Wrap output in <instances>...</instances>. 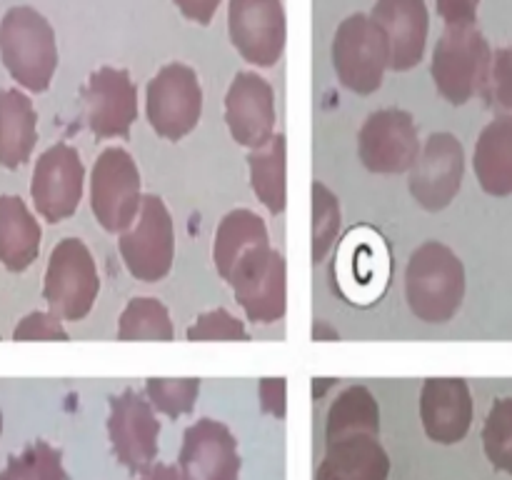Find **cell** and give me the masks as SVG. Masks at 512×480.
Instances as JSON below:
<instances>
[{
  "instance_id": "1",
  "label": "cell",
  "mask_w": 512,
  "mask_h": 480,
  "mask_svg": "<svg viewBox=\"0 0 512 480\" xmlns=\"http://www.w3.org/2000/svg\"><path fill=\"white\" fill-rule=\"evenodd\" d=\"M405 300L423 323H450L465 300V265L458 253L438 240L418 245L405 268Z\"/></svg>"
},
{
  "instance_id": "2",
  "label": "cell",
  "mask_w": 512,
  "mask_h": 480,
  "mask_svg": "<svg viewBox=\"0 0 512 480\" xmlns=\"http://www.w3.org/2000/svg\"><path fill=\"white\" fill-rule=\"evenodd\" d=\"M0 60L20 88L45 93L58 68V43L48 18L30 5L10 8L0 18Z\"/></svg>"
},
{
  "instance_id": "3",
  "label": "cell",
  "mask_w": 512,
  "mask_h": 480,
  "mask_svg": "<svg viewBox=\"0 0 512 480\" xmlns=\"http://www.w3.org/2000/svg\"><path fill=\"white\" fill-rule=\"evenodd\" d=\"M490 65L493 48L478 25H445L433 50L430 75L450 105H465L475 95H483Z\"/></svg>"
},
{
  "instance_id": "4",
  "label": "cell",
  "mask_w": 512,
  "mask_h": 480,
  "mask_svg": "<svg viewBox=\"0 0 512 480\" xmlns=\"http://www.w3.org/2000/svg\"><path fill=\"white\" fill-rule=\"evenodd\" d=\"M330 53L343 88L358 95H370L383 85L385 70L390 68V43L373 15H348L335 30Z\"/></svg>"
},
{
  "instance_id": "5",
  "label": "cell",
  "mask_w": 512,
  "mask_h": 480,
  "mask_svg": "<svg viewBox=\"0 0 512 480\" xmlns=\"http://www.w3.org/2000/svg\"><path fill=\"white\" fill-rule=\"evenodd\" d=\"M100 293V275L93 253L80 238H63L45 268L43 298L60 320H83Z\"/></svg>"
},
{
  "instance_id": "6",
  "label": "cell",
  "mask_w": 512,
  "mask_h": 480,
  "mask_svg": "<svg viewBox=\"0 0 512 480\" xmlns=\"http://www.w3.org/2000/svg\"><path fill=\"white\" fill-rule=\"evenodd\" d=\"M225 283L233 288L235 300L253 323L270 325L285 318L288 263H285L283 253L270 248V243L248 250L230 270Z\"/></svg>"
},
{
  "instance_id": "7",
  "label": "cell",
  "mask_w": 512,
  "mask_h": 480,
  "mask_svg": "<svg viewBox=\"0 0 512 480\" xmlns=\"http://www.w3.org/2000/svg\"><path fill=\"white\" fill-rule=\"evenodd\" d=\"M140 170L125 148L110 145L90 170V210L108 233H123L138 218L143 205Z\"/></svg>"
},
{
  "instance_id": "8",
  "label": "cell",
  "mask_w": 512,
  "mask_h": 480,
  "mask_svg": "<svg viewBox=\"0 0 512 480\" xmlns=\"http://www.w3.org/2000/svg\"><path fill=\"white\" fill-rule=\"evenodd\" d=\"M145 115L160 138L183 140L203 115V85L185 63H168L150 78L145 90Z\"/></svg>"
},
{
  "instance_id": "9",
  "label": "cell",
  "mask_w": 512,
  "mask_h": 480,
  "mask_svg": "<svg viewBox=\"0 0 512 480\" xmlns=\"http://www.w3.org/2000/svg\"><path fill=\"white\" fill-rule=\"evenodd\" d=\"M120 255L133 278L158 283L175 260V228L168 205L158 195H145L138 218L118 238Z\"/></svg>"
},
{
  "instance_id": "10",
  "label": "cell",
  "mask_w": 512,
  "mask_h": 480,
  "mask_svg": "<svg viewBox=\"0 0 512 480\" xmlns=\"http://www.w3.org/2000/svg\"><path fill=\"white\" fill-rule=\"evenodd\" d=\"M390 248L378 230L360 225L343 238L333 265V278L348 303L373 305L390 283Z\"/></svg>"
},
{
  "instance_id": "11",
  "label": "cell",
  "mask_w": 512,
  "mask_h": 480,
  "mask_svg": "<svg viewBox=\"0 0 512 480\" xmlns=\"http://www.w3.org/2000/svg\"><path fill=\"white\" fill-rule=\"evenodd\" d=\"M228 35L243 60L273 68L288 43L283 0H228Z\"/></svg>"
},
{
  "instance_id": "12",
  "label": "cell",
  "mask_w": 512,
  "mask_h": 480,
  "mask_svg": "<svg viewBox=\"0 0 512 480\" xmlns=\"http://www.w3.org/2000/svg\"><path fill=\"white\" fill-rule=\"evenodd\" d=\"M420 135L413 115L400 108L375 110L358 133V155L370 173H410L418 160Z\"/></svg>"
},
{
  "instance_id": "13",
  "label": "cell",
  "mask_w": 512,
  "mask_h": 480,
  "mask_svg": "<svg viewBox=\"0 0 512 480\" xmlns=\"http://www.w3.org/2000/svg\"><path fill=\"white\" fill-rule=\"evenodd\" d=\"M108 438L113 455L130 473H145L158 458L160 420L148 398L133 388L110 395Z\"/></svg>"
},
{
  "instance_id": "14",
  "label": "cell",
  "mask_w": 512,
  "mask_h": 480,
  "mask_svg": "<svg viewBox=\"0 0 512 480\" xmlns=\"http://www.w3.org/2000/svg\"><path fill=\"white\" fill-rule=\"evenodd\" d=\"M465 148L453 133H433L425 140L408 175L415 203L428 213L445 210L463 188Z\"/></svg>"
},
{
  "instance_id": "15",
  "label": "cell",
  "mask_w": 512,
  "mask_h": 480,
  "mask_svg": "<svg viewBox=\"0 0 512 480\" xmlns=\"http://www.w3.org/2000/svg\"><path fill=\"white\" fill-rule=\"evenodd\" d=\"M85 190V168L80 153L68 143L50 145L35 160L30 198L48 223H60L78 210Z\"/></svg>"
},
{
  "instance_id": "16",
  "label": "cell",
  "mask_w": 512,
  "mask_h": 480,
  "mask_svg": "<svg viewBox=\"0 0 512 480\" xmlns=\"http://www.w3.org/2000/svg\"><path fill=\"white\" fill-rule=\"evenodd\" d=\"M85 123L98 138H128L138 120V90L128 70L103 65L83 88Z\"/></svg>"
},
{
  "instance_id": "17",
  "label": "cell",
  "mask_w": 512,
  "mask_h": 480,
  "mask_svg": "<svg viewBox=\"0 0 512 480\" xmlns=\"http://www.w3.org/2000/svg\"><path fill=\"white\" fill-rule=\"evenodd\" d=\"M225 123L238 145L258 150L275 135V93L273 85L253 70L233 78L225 93Z\"/></svg>"
},
{
  "instance_id": "18",
  "label": "cell",
  "mask_w": 512,
  "mask_h": 480,
  "mask_svg": "<svg viewBox=\"0 0 512 480\" xmlns=\"http://www.w3.org/2000/svg\"><path fill=\"white\" fill-rule=\"evenodd\" d=\"M238 440L220 420L200 418L183 435L178 468L188 480H240Z\"/></svg>"
},
{
  "instance_id": "19",
  "label": "cell",
  "mask_w": 512,
  "mask_h": 480,
  "mask_svg": "<svg viewBox=\"0 0 512 480\" xmlns=\"http://www.w3.org/2000/svg\"><path fill=\"white\" fill-rule=\"evenodd\" d=\"M420 420L438 445L465 440L473 425V393L463 378H428L420 388Z\"/></svg>"
},
{
  "instance_id": "20",
  "label": "cell",
  "mask_w": 512,
  "mask_h": 480,
  "mask_svg": "<svg viewBox=\"0 0 512 480\" xmlns=\"http://www.w3.org/2000/svg\"><path fill=\"white\" fill-rule=\"evenodd\" d=\"M373 20L385 30L390 43V70H413L423 60L430 33L425 0H378Z\"/></svg>"
},
{
  "instance_id": "21",
  "label": "cell",
  "mask_w": 512,
  "mask_h": 480,
  "mask_svg": "<svg viewBox=\"0 0 512 480\" xmlns=\"http://www.w3.org/2000/svg\"><path fill=\"white\" fill-rule=\"evenodd\" d=\"M390 455L380 445V433H345L325 438V458L315 480H388Z\"/></svg>"
},
{
  "instance_id": "22",
  "label": "cell",
  "mask_w": 512,
  "mask_h": 480,
  "mask_svg": "<svg viewBox=\"0 0 512 480\" xmlns=\"http://www.w3.org/2000/svg\"><path fill=\"white\" fill-rule=\"evenodd\" d=\"M475 178L493 198L512 195V113L495 115L475 140Z\"/></svg>"
},
{
  "instance_id": "23",
  "label": "cell",
  "mask_w": 512,
  "mask_h": 480,
  "mask_svg": "<svg viewBox=\"0 0 512 480\" xmlns=\"http://www.w3.org/2000/svg\"><path fill=\"white\" fill-rule=\"evenodd\" d=\"M43 230L20 195H0V265L23 273L38 260Z\"/></svg>"
},
{
  "instance_id": "24",
  "label": "cell",
  "mask_w": 512,
  "mask_h": 480,
  "mask_svg": "<svg viewBox=\"0 0 512 480\" xmlns=\"http://www.w3.org/2000/svg\"><path fill=\"white\" fill-rule=\"evenodd\" d=\"M38 143V113L33 100L18 88L0 90V165L20 168Z\"/></svg>"
},
{
  "instance_id": "25",
  "label": "cell",
  "mask_w": 512,
  "mask_h": 480,
  "mask_svg": "<svg viewBox=\"0 0 512 480\" xmlns=\"http://www.w3.org/2000/svg\"><path fill=\"white\" fill-rule=\"evenodd\" d=\"M268 225L258 213L248 208L230 210L223 220H220L218 230H215L213 240V263L218 268L220 278H228L230 270L235 268L240 258L248 250L258 248V245H268Z\"/></svg>"
},
{
  "instance_id": "26",
  "label": "cell",
  "mask_w": 512,
  "mask_h": 480,
  "mask_svg": "<svg viewBox=\"0 0 512 480\" xmlns=\"http://www.w3.org/2000/svg\"><path fill=\"white\" fill-rule=\"evenodd\" d=\"M285 135H273L268 145L250 150L248 170L253 193L273 215H280L288 205V143Z\"/></svg>"
},
{
  "instance_id": "27",
  "label": "cell",
  "mask_w": 512,
  "mask_h": 480,
  "mask_svg": "<svg viewBox=\"0 0 512 480\" xmlns=\"http://www.w3.org/2000/svg\"><path fill=\"white\" fill-rule=\"evenodd\" d=\"M380 433V405L370 388L365 385H350L333 400L325 423V438L345 433Z\"/></svg>"
},
{
  "instance_id": "28",
  "label": "cell",
  "mask_w": 512,
  "mask_h": 480,
  "mask_svg": "<svg viewBox=\"0 0 512 480\" xmlns=\"http://www.w3.org/2000/svg\"><path fill=\"white\" fill-rule=\"evenodd\" d=\"M175 338L173 320H170L168 308L158 298H133L123 308L118 320V340H158V343H170Z\"/></svg>"
},
{
  "instance_id": "29",
  "label": "cell",
  "mask_w": 512,
  "mask_h": 480,
  "mask_svg": "<svg viewBox=\"0 0 512 480\" xmlns=\"http://www.w3.org/2000/svg\"><path fill=\"white\" fill-rule=\"evenodd\" d=\"M0 480H68L63 453L48 440H35L23 453L8 460L0 470Z\"/></svg>"
},
{
  "instance_id": "30",
  "label": "cell",
  "mask_w": 512,
  "mask_h": 480,
  "mask_svg": "<svg viewBox=\"0 0 512 480\" xmlns=\"http://www.w3.org/2000/svg\"><path fill=\"white\" fill-rule=\"evenodd\" d=\"M483 450L490 465L512 475V398H498L490 405L483 425Z\"/></svg>"
},
{
  "instance_id": "31",
  "label": "cell",
  "mask_w": 512,
  "mask_h": 480,
  "mask_svg": "<svg viewBox=\"0 0 512 480\" xmlns=\"http://www.w3.org/2000/svg\"><path fill=\"white\" fill-rule=\"evenodd\" d=\"M340 200L325 183H313V263H323L340 233Z\"/></svg>"
},
{
  "instance_id": "32",
  "label": "cell",
  "mask_w": 512,
  "mask_h": 480,
  "mask_svg": "<svg viewBox=\"0 0 512 480\" xmlns=\"http://www.w3.org/2000/svg\"><path fill=\"white\" fill-rule=\"evenodd\" d=\"M198 395V378H148V383H145V398L158 413L168 415V418L193 413Z\"/></svg>"
},
{
  "instance_id": "33",
  "label": "cell",
  "mask_w": 512,
  "mask_h": 480,
  "mask_svg": "<svg viewBox=\"0 0 512 480\" xmlns=\"http://www.w3.org/2000/svg\"><path fill=\"white\" fill-rule=\"evenodd\" d=\"M185 335H188V340H193V343H213V340H223V343L238 340V343H243V340H250L243 320H238L225 308L200 313Z\"/></svg>"
},
{
  "instance_id": "34",
  "label": "cell",
  "mask_w": 512,
  "mask_h": 480,
  "mask_svg": "<svg viewBox=\"0 0 512 480\" xmlns=\"http://www.w3.org/2000/svg\"><path fill=\"white\" fill-rule=\"evenodd\" d=\"M480 98L500 115L512 113V48L493 50V65Z\"/></svg>"
},
{
  "instance_id": "35",
  "label": "cell",
  "mask_w": 512,
  "mask_h": 480,
  "mask_svg": "<svg viewBox=\"0 0 512 480\" xmlns=\"http://www.w3.org/2000/svg\"><path fill=\"white\" fill-rule=\"evenodd\" d=\"M13 340H68V330L63 328V320L53 310H33L25 315L13 330Z\"/></svg>"
},
{
  "instance_id": "36",
  "label": "cell",
  "mask_w": 512,
  "mask_h": 480,
  "mask_svg": "<svg viewBox=\"0 0 512 480\" xmlns=\"http://www.w3.org/2000/svg\"><path fill=\"white\" fill-rule=\"evenodd\" d=\"M260 410L283 420L288 413V380L285 378H263L258 383Z\"/></svg>"
},
{
  "instance_id": "37",
  "label": "cell",
  "mask_w": 512,
  "mask_h": 480,
  "mask_svg": "<svg viewBox=\"0 0 512 480\" xmlns=\"http://www.w3.org/2000/svg\"><path fill=\"white\" fill-rule=\"evenodd\" d=\"M445 25H475L480 0H435Z\"/></svg>"
},
{
  "instance_id": "38",
  "label": "cell",
  "mask_w": 512,
  "mask_h": 480,
  "mask_svg": "<svg viewBox=\"0 0 512 480\" xmlns=\"http://www.w3.org/2000/svg\"><path fill=\"white\" fill-rule=\"evenodd\" d=\"M175 8L185 15L188 20L200 25H208L213 15L218 13L220 0H173Z\"/></svg>"
},
{
  "instance_id": "39",
  "label": "cell",
  "mask_w": 512,
  "mask_h": 480,
  "mask_svg": "<svg viewBox=\"0 0 512 480\" xmlns=\"http://www.w3.org/2000/svg\"><path fill=\"white\" fill-rule=\"evenodd\" d=\"M138 480H188L183 475V470L178 465H168V463H155L150 465L145 473H140Z\"/></svg>"
},
{
  "instance_id": "40",
  "label": "cell",
  "mask_w": 512,
  "mask_h": 480,
  "mask_svg": "<svg viewBox=\"0 0 512 480\" xmlns=\"http://www.w3.org/2000/svg\"><path fill=\"white\" fill-rule=\"evenodd\" d=\"M313 340H323V343H333L340 340V333L335 328H330L325 320H315L313 323Z\"/></svg>"
},
{
  "instance_id": "41",
  "label": "cell",
  "mask_w": 512,
  "mask_h": 480,
  "mask_svg": "<svg viewBox=\"0 0 512 480\" xmlns=\"http://www.w3.org/2000/svg\"><path fill=\"white\" fill-rule=\"evenodd\" d=\"M333 385H335V378L315 380V383H313V395H315V398H320V395H325V390L333 388Z\"/></svg>"
},
{
  "instance_id": "42",
  "label": "cell",
  "mask_w": 512,
  "mask_h": 480,
  "mask_svg": "<svg viewBox=\"0 0 512 480\" xmlns=\"http://www.w3.org/2000/svg\"><path fill=\"white\" fill-rule=\"evenodd\" d=\"M0 433H3V413H0Z\"/></svg>"
}]
</instances>
